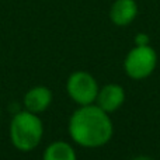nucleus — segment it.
I'll return each mask as SVG.
<instances>
[{
	"mask_svg": "<svg viewBox=\"0 0 160 160\" xmlns=\"http://www.w3.org/2000/svg\"><path fill=\"white\" fill-rule=\"evenodd\" d=\"M69 135L83 148H101L110 142L114 125L108 112L97 104L80 105L69 119Z\"/></svg>",
	"mask_w": 160,
	"mask_h": 160,
	"instance_id": "obj_1",
	"label": "nucleus"
},
{
	"mask_svg": "<svg viewBox=\"0 0 160 160\" xmlns=\"http://www.w3.org/2000/svg\"><path fill=\"white\" fill-rule=\"evenodd\" d=\"M44 135V125L38 114L21 111L16 114L10 122V141L16 149L31 152L39 145Z\"/></svg>",
	"mask_w": 160,
	"mask_h": 160,
	"instance_id": "obj_2",
	"label": "nucleus"
},
{
	"mask_svg": "<svg viewBox=\"0 0 160 160\" xmlns=\"http://www.w3.org/2000/svg\"><path fill=\"white\" fill-rule=\"evenodd\" d=\"M158 66V53L150 45L135 47L128 52L124 61L125 73L133 80L146 79Z\"/></svg>",
	"mask_w": 160,
	"mask_h": 160,
	"instance_id": "obj_3",
	"label": "nucleus"
},
{
	"mask_svg": "<svg viewBox=\"0 0 160 160\" xmlns=\"http://www.w3.org/2000/svg\"><path fill=\"white\" fill-rule=\"evenodd\" d=\"M98 90L97 80L88 72L78 70L68 78L66 91L70 98L79 105H88L96 102Z\"/></svg>",
	"mask_w": 160,
	"mask_h": 160,
	"instance_id": "obj_4",
	"label": "nucleus"
},
{
	"mask_svg": "<svg viewBox=\"0 0 160 160\" xmlns=\"http://www.w3.org/2000/svg\"><path fill=\"white\" fill-rule=\"evenodd\" d=\"M125 101V90L122 86L115 83H108L102 88L98 90L96 98V104L105 112L111 114L119 110Z\"/></svg>",
	"mask_w": 160,
	"mask_h": 160,
	"instance_id": "obj_5",
	"label": "nucleus"
},
{
	"mask_svg": "<svg viewBox=\"0 0 160 160\" xmlns=\"http://www.w3.org/2000/svg\"><path fill=\"white\" fill-rule=\"evenodd\" d=\"M138 16L136 0H115L110 8V20L118 27L129 25Z\"/></svg>",
	"mask_w": 160,
	"mask_h": 160,
	"instance_id": "obj_6",
	"label": "nucleus"
},
{
	"mask_svg": "<svg viewBox=\"0 0 160 160\" xmlns=\"http://www.w3.org/2000/svg\"><path fill=\"white\" fill-rule=\"evenodd\" d=\"M52 91L47 86H35L24 96V107L34 114H41L49 108L52 102Z\"/></svg>",
	"mask_w": 160,
	"mask_h": 160,
	"instance_id": "obj_7",
	"label": "nucleus"
},
{
	"mask_svg": "<svg viewBox=\"0 0 160 160\" xmlns=\"http://www.w3.org/2000/svg\"><path fill=\"white\" fill-rule=\"evenodd\" d=\"M42 160H78V156L72 145L65 141H55L48 145Z\"/></svg>",
	"mask_w": 160,
	"mask_h": 160,
	"instance_id": "obj_8",
	"label": "nucleus"
},
{
	"mask_svg": "<svg viewBox=\"0 0 160 160\" xmlns=\"http://www.w3.org/2000/svg\"><path fill=\"white\" fill-rule=\"evenodd\" d=\"M135 45L138 47H143V45H149V35L143 32H139L135 35Z\"/></svg>",
	"mask_w": 160,
	"mask_h": 160,
	"instance_id": "obj_9",
	"label": "nucleus"
},
{
	"mask_svg": "<svg viewBox=\"0 0 160 160\" xmlns=\"http://www.w3.org/2000/svg\"><path fill=\"white\" fill-rule=\"evenodd\" d=\"M132 160H155V159L149 158V156H138V158H135V159H132Z\"/></svg>",
	"mask_w": 160,
	"mask_h": 160,
	"instance_id": "obj_10",
	"label": "nucleus"
},
{
	"mask_svg": "<svg viewBox=\"0 0 160 160\" xmlns=\"http://www.w3.org/2000/svg\"><path fill=\"white\" fill-rule=\"evenodd\" d=\"M0 117H2V108H0Z\"/></svg>",
	"mask_w": 160,
	"mask_h": 160,
	"instance_id": "obj_11",
	"label": "nucleus"
}]
</instances>
